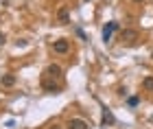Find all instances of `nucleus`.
Listing matches in <instances>:
<instances>
[{
	"label": "nucleus",
	"mask_w": 153,
	"mask_h": 129,
	"mask_svg": "<svg viewBox=\"0 0 153 129\" xmlns=\"http://www.w3.org/2000/svg\"><path fill=\"white\" fill-rule=\"evenodd\" d=\"M55 53H68L70 50V44H68V39H57V42L53 44Z\"/></svg>",
	"instance_id": "20e7f679"
},
{
	"label": "nucleus",
	"mask_w": 153,
	"mask_h": 129,
	"mask_svg": "<svg viewBox=\"0 0 153 129\" xmlns=\"http://www.w3.org/2000/svg\"><path fill=\"white\" fill-rule=\"evenodd\" d=\"M120 39H123V42H127V44H134L136 39H138V31H134V29H125V31L120 33Z\"/></svg>",
	"instance_id": "7ed1b4c3"
},
{
	"label": "nucleus",
	"mask_w": 153,
	"mask_h": 129,
	"mask_svg": "<svg viewBox=\"0 0 153 129\" xmlns=\"http://www.w3.org/2000/svg\"><path fill=\"white\" fill-rule=\"evenodd\" d=\"M42 87H44L46 92H53V94H57L61 90V83H55V81H51L48 77H44V81H42Z\"/></svg>",
	"instance_id": "f03ea898"
},
{
	"label": "nucleus",
	"mask_w": 153,
	"mask_h": 129,
	"mask_svg": "<svg viewBox=\"0 0 153 129\" xmlns=\"http://www.w3.org/2000/svg\"><path fill=\"white\" fill-rule=\"evenodd\" d=\"M129 105L136 107V105H138V96H131V99H129Z\"/></svg>",
	"instance_id": "9b49d317"
},
{
	"label": "nucleus",
	"mask_w": 153,
	"mask_h": 129,
	"mask_svg": "<svg viewBox=\"0 0 153 129\" xmlns=\"http://www.w3.org/2000/svg\"><path fill=\"white\" fill-rule=\"evenodd\" d=\"M68 129H90L85 120H81V118H72L70 123H68Z\"/></svg>",
	"instance_id": "0eeeda50"
},
{
	"label": "nucleus",
	"mask_w": 153,
	"mask_h": 129,
	"mask_svg": "<svg viewBox=\"0 0 153 129\" xmlns=\"http://www.w3.org/2000/svg\"><path fill=\"white\" fill-rule=\"evenodd\" d=\"M57 20L61 24H68V20H70V16H68V9H59L57 11Z\"/></svg>",
	"instance_id": "6e6552de"
},
{
	"label": "nucleus",
	"mask_w": 153,
	"mask_h": 129,
	"mask_svg": "<svg viewBox=\"0 0 153 129\" xmlns=\"http://www.w3.org/2000/svg\"><path fill=\"white\" fill-rule=\"evenodd\" d=\"M13 83H16V77H13V74H4L2 77V85L4 87H11Z\"/></svg>",
	"instance_id": "1a4fd4ad"
},
{
	"label": "nucleus",
	"mask_w": 153,
	"mask_h": 129,
	"mask_svg": "<svg viewBox=\"0 0 153 129\" xmlns=\"http://www.w3.org/2000/svg\"><path fill=\"white\" fill-rule=\"evenodd\" d=\"M4 42V35H2V33H0V44H2Z\"/></svg>",
	"instance_id": "f8f14e48"
},
{
	"label": "nucleus",
	"mask_w": 153,
	"mask_h": 129,
	"mask_svg": "<svg viewBox=\"0 0 153 129\" xmlns=\"http://www.w3.org/2000/svg\"><path fill=\"white\" fill-rule=\"evenodd\" d=\"M136 2H142V0H136Z\"/></svg>",
	"instance_id": "ddd939ff"
},
{
	"label": "nucleus",
	"mask_w": 153,
	"mask_h": 129,
	"mask_svg": "<svg viewBox=\"0 0 153 129\" xmlns=\"http://www.w3.org/2000/svg\"><path fill=\"white\" fill-rule=\"evenodd\" d=\"M85 2H88V0H85Z\"/></svg>",
	"instance_id": "4468645a"
},
{
	"label": "nucleus",
	"mask_w": 153,
	"mask_h": 129,
	"mask_svg": "<svg viewBox=\"0 0 153 129\" xmlns=\"http://www.w3.org/2000/svg\"><path fill=\"white\" fill-rule=\"evenodd\" d=\"M114 31H118V22H107L105 29H103V42H109L114 35Z\"/></svg>",
	"instance_id": "f257e3e1"
},
{
	"label": "nucleus",
	"mask_w": 153,
	"mask_h": 129,
	"mask_svg": "<svg viewBox=\"0 0 153 129\" xmlns=\"http://www.w3.org/2000/svg\"><path fill=\"white\" fill-rule=\"evenodd\" d=\"M44 74H46V77H53V79H61V68L53 64V66H48V68H46V72H44Z\"/></svg>",
	"instance_id": "39448f33"
},
{
	"label": "nucleus",
	"mask_w": 153,
	"mask_h": 129,
	"mask_svg": "<svg viewBox=\"0 0 153 129\" xmlns=\"http://www.w3.org/2000/svg\"><path fill=\"white\" fill-rule=\"evenodd\" d=\"M142 87L144 90H149V92H153V77H147L142 81Z\"/></svg>",
	"instance_id": "9d476101"
},
{
	"label": "nucleus",
	"mask_w": 153,
	"mask_h": 129,
	"mask_svg": "<svg viewBox=\"0 0 153 129\" xmlns=\"http://www.w3.org/2000/svg\"><path fill=\"white\" fill-rule=\"evenodd\" d=\"M101 125H103V127L114 125V116H112V112H109L107 107H103V120H101Z\"/></svg>",
	"instance_id": "423d86ee"
}]
</instances>
